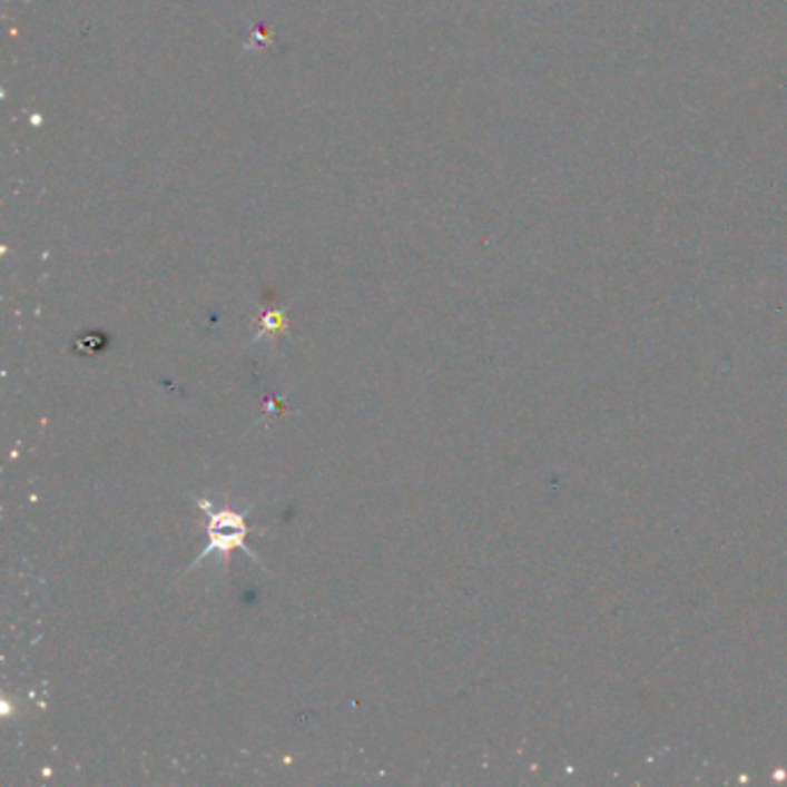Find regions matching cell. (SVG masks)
Here are the masks:
<instances>
[{"instance_id":"1","label":"cell","mask_w":787,"mask_h":787,"mask_svg":"<svg viewBox=\"0 0 787 787\" xmlns=\"http://www.w3.org/2000/svg\"><path fill=\"white\" fill-rule=\"evenodd\" d=\"M199 506H204L206 515L210 518V524H208L210 543L201 552L199 559L208 557L210 552H219V554L227 557L232 550L243 548V537L247 533V529L243 524V515H234L227 509L225 511H213L208 501H199ZM243 550H247V548H243Z\"/></svg>"}]
</instances>
